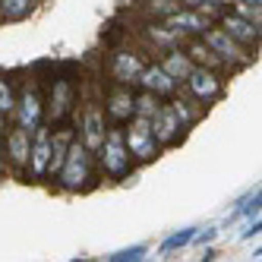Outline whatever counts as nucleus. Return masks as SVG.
<instances>
[{
  "label": "nucleus",
  "instance_id": "nucleus-1",
  "mask_svg": "<svg viewBox=\"0 0 262 262\" xmlns=\"http://www.w3.org/2000/svg\"><path fill=\"white\" fill-rule=\"evenodd\" d=\"M60 186L63 190H79V186L89 180V148L82 142H70L67 145V158L60 164Z\"/></svg>",
  "mask_w": 262,
  "mask_h": 262
},
{
  "label": "nucleus",
  "instance_id": "nucleus-2",
  "mask_svg": "<svg viewBox=\"0 0 262 262\" xmlns=\"http://www.w3.org/2000/svg\"><path fill=\"white\" fill-rule=\"evenodd\" d=\"M101 164H104V171L111 174V177H123V174H129V152H126V142H123V133L120 129H111V133L104 136V142H101Z\"/></svg>",
  "mask_w": 262,
  "mask_h": 262
},
{
  "label": "nucleus",
  "instance_id": "nucleus-3",
  "mask_svg": "<svg viewBox=\"0 0 262 262\" xmlns=\"http://www.w3.org/2000/svg\"><path fill=\"white\" fill-rule=\"evenodd\" d=\"M202 35H205V45L212 48V54H215L221 63H250V54H243V48L224 29H212L209 26Z\"/></svg>",
  "mask_w": 262,
  "mask_h": 262
},
{
  "label": "nucleus",
  "instance_id": "nucleus-4",
  "mask_svg": "<svg viewBox=\"0 0 262 262\" xmlns=\"http://www.w3.org/2000/svg\"><path fill=\"white\" fill-rule=\"evenodd\" d=\"M136 120H133V129H129V136L123 139L126 142V152L133 155L136 161H148L155 155V139H152V126H148V117H139V114H133Z\"/></svg>",
  "mask_w": 262,
  "mask_h": 262
},
{
  "label": "nucleus",
  "instance_id": "nucleus-5",
  "mask_svg": "<svg viewBox=\"0 0 262 262\" xmlns=\"http://www.w3.org/2000/svg\"><path fill=\"white\" fill-rule=\"evenodd\" d=\"M51 129L48 126H35L32 129V145H29V164H32V174L41 177L48 174V161H51Z\"/></svg>",
  "mask_w": 262,
  "mask_h": 262
},
{
  "label": "nucleus",
  "instance_id": "nucleus-6",
  "mask_svg": "<svg viewBox=\"0 0 262 262\" xmlns=\"http://www.w3.org/2000/svg\"><path fill=\"white\" fill-rule=\"evenodd\" d=\"M148 126H152V139L155 142H174L177 139V133H180V120H177V114H174V107H158L152 117H148Z\"/></svg>",
  "mask_w": 262,
  "mask_h": 262
},
{
  "label": "nucleus",
  "instance_id": "nucleus-7",
  "mask_svg": "<svg viewBox=\"0 0 262 262\" xmlns=\"http://www.w3.org/2000/svg\"><path fill=\"white\" fill-rule=\"evenodd\" d=\"M186 85H190V92L199 98V101H212V98H218V92H221V82H218V76L212 70H190V76H186Z\"/></svg>",
  "mask_w": 262,
  "mask_h": 262
},
{
  "label": "nucleus",
  "instance_id": "nucleus-8",
  "mask_svg": "<svg viewBox=\"0 0 262 262\" xmlns=\"http://www.w3.org/2000/svg\"><path fill=\"white\" fill-rule=\"evenodd\" d=\"M136 82H142V89L155 92V95H174V92H177V79H171L164 73V67H158V63L155 67H142Z\"/></svg>",
  "mask_w": 262,
  "mask_h": 262
},
{
  "label": "nucleus",
  "instance_id": "nucleus-9",
  "mask_svg": "<svg viewBox=\"0 0 262 262\" xmlns=\"http://www.w3.org/2000/svg\"><path fill=\"white\" fill-rule=\"evenodd\" d=\"M101 142H104V117H101V111L92 104L82 117V145L89 152H98Z\"/></svg>",
  "mask_w": 262,
  "mask_h": 262
},
{
  "label": "nucleus",
  "instance_id": "nucleus-10",
  "mask_svg": "<svg viewBox=\"0 0 262 262\" xmlns=\"http://www.w3.org/2000/svg\"><path fill=\"white\" fill-rule=\"evenodd\" d=\"M164 19L174 32H183V35H202L209 29V19H205L202 13H190V10H174L171 16H164Z\"/></svg>",
  "mask_w": 262,
  "mask_h": 262
},
{
  "label": "nucleus",
  "instance_id": "nucleus-11",
  "mask_svg": "<svg viewBox=\"0 0 262 262\" xmlns=\"http://www.w3.org/2000/svg\"><path fill=\"white\" fill-rule=\"evenodd\" d=\"M224 32L231 35V38L237 45H256L259 41V26L250 23V19H243V16H224Z\"/></svg>",
  "mask_w": 262,
  "mask_h": 262
},
{
  "label": "nucleus",
  "instance_id": "nucleus-12",
  "mask_svg": "<svg viewBox=\"0 0 262 262\" xmlns=\"http://www.w3.org/2000/svg\"><path fill=\"white\" fill-rule=\"evenodd\" d=\"M38 123H41V98H38V92H35V89H26L23 92V101H19V126L32 133Z\"/></svg>",
  "mask_w": 262,
  "mask_h": 262
},
{
  "label": "nucleus",
  "instance_id": "nucleus-13",
  "mask_svg": "<svg viewBox=\"0 0 262 262\" xmlns=\"http://www.w3.org/2000/svg\"><path fill=\"white\" fill-rule=\"evenodd\" d=\"M139 73H142V63H139L136 54H126V51H123V54H117V57H114V79H117L120 85L136 82Z\"/></svg>",
  "mask_w": 262,
  "mask_h": 262
},
{
  "label": "nucleus",
  "instance_id": "nucleus-14",
  "mask_svg": "<svg viewBox=\"0 0 262 262\" xmlns=\"http://www.w3.org/2000/svg\"><path fill=\"white\" fill-rule=\"evenodd\" d=\"M29 145H32V133L29 129H13V133L7 136V148H10V161L13 164H29Z\"/></svg>",
  "mask_w": 262,
  "mask_h": 262
},
{
  "label": "nucleus",
  "instance_id": "nucleus-15",
  "mask_svg": "<svg viewBox=\"0 0 262 262\" xmlns=\"http://www.w3.org/2000/svg\"><path fill=\"white\" fill-rule=\"evenodd\" d=\"M70 101H73V89L67 79L54 82V92H51V120H60L67 111H70Z\"/></svg>",
  "mask_w": 262,
  "mask_h": 262
},
{
  "label": "nucleus",
  "instance_id": "nucleus-16",
  "mask_svg": "<svg viewBox=\"0 0 262 262\" xmlns=\"http://www.w3.org/2000/svg\"><path fill=\"white\" fill-rule=\"evenodd\" d=\"M107 114L114 120H129L136 114V104H133V95L129 92H114V95L107 98Z\"/></svg>",
  "mask_w": 262,
  "mask_h": 262
},
{
  "label": "nucleus",
  "instance_id": "nucleus-17",
  "mask_svg": "<svg viewBox=\"0 0 262 262\" xmlns=\"http://www.w3.org/2000/svg\"><path fill=\"white\" fill-rule=\"evenodd\" d=\"M161 67H164V73H167L171 79H186V76H190V70H193V60L186 57V54H180V51H171V54L164 57Z\"/></svg>",
  "mask_w": 262,
  "mask_h": 262
},
{
  "label": "nucleus",
  "instance_id": "nucleus-18",
  "mask_svg": "<svg viewBox=\"0 0 262 262\" xmlns=\"http://www.w3.org/2000/svg\"><path fill=\"white\" fill-rule=\"evenodd\" d=\"M29 10H32V0H0L4 19H26Z\"/></svg>",
  "mask_w": 262,
  "mask_h": 262
},
{
  "label": "nucleus",
  "instance_id": "nucleus-19",
  "mask_svg": "<svg viewBox=\"0 0 262 262\" xmlns=\"http://www.w3.org/2000/svg\"><path fill=\"white\" fill-rule=\"evenodd\" d=\"M133 104H136V114H139V117H152L155 111L161 107V101H158L155 92H142V95L133 98Z\"/></svg>",
  "mask_w": 262,
  "mask_h": 262
},
{
  "label": "nucleus",
  "instance_id": "nucleus-20",
  "mask_svg": "<svg viewBox=\"0 0 262 262\" xmlns=\"http://www.w3.org/2000/svg\"><path fill=\"white\" fill-rule=\"evenodd\" d=\"M148 38H152L155 45H164V48H171V45L180 38V32H174L171 26H152V29H148Z\"/></svg>",
  "mask_w": 262,
  "mask_h": 262
},
{
  "label": "nucleus",
  "instance_id": "nucleus-21",
  "mask_svg": "<svg viewBox=\"0 0 262 262\" xmlns=\"http://www.w3.org/2000/svg\"><path fill=\"white\" fill-rule=\"evenodd\" d=\"M190 57L196 60V63H202V67H212V63H221L215 54H212V48L209 45H193L190 48Z\"/></svg>",
  "mask_w": 262,
  "mask_h": 262
},
{
  "label": "nucleus",
  "instance_id": "nucleus-22",
  "mask_svg": "<svg viewBox=\"0 0 262 262\" xmlns=\"http://www.w3.org/2000/svg\"><path fill=\"white\" fill-rule=\"evenodd\" d=\"M237 16H243V19H250V23H256L259 26V19H262V10H259V4H250V0H237Z\"/></svg>",
  "mask_w": 262,
  "mask_h": 262
},
{
  "label": "nucleus",
  "instance_id": "nucleus-23",
  "mask_svg": "<svg viewBox=\"0 0 262 262\" xmlns=\"http://www.w3.org/2000/svg\"><path fill=\"white\" fill-rule=\"evenodd\" d=\"M16 111V98H13V89L0 79V114H13Z\"/></svg>",
  "mask_w": 262,
  "mask_h": 262
},
{
  "label": "nucleus",
  "instance_id": "nucleus-24",
  "mask_svg": "<svg viewBox=\"0 0 262 262\" xmlns=\"http://www.w3.org/2000/svg\"><path fill=\"white\" fill-rule=\"evenodd\" d=\"M174 10H180L177 0H152L148 4V13H161V16H171Z\"/></svg>",
  "mask_w": 262,
  "mask_h": 262
},
{
  "label": "nucleus",
  "instance_id": "nucleus-25",
  "mask_svg": "<svg viewBox=\"0 0 262 262\" xmlns=\"http://www.w3.org/2000/svg\"><path fill=\"white\" fill-rule=\"evenodd\" d=\"M171 107H174V114H177V120H180V126H190V123L196 120V114H193V111H190V107H186V101H174Z\"/></svg>",
  "mask_w": 262,
  "mask_h": 262
},
{
  "label": "nucleus",
  "instance_id": "nucleus-26",
  "mask_svg": "<svg viewBox=\"0 0 262 262\" xmlns=\"http://www.w3.org/2000/svg\"><path fill=\"white\" fill-rule=\"evenodd\" d=\"M177 4H190V7H202V10H209V13H218L224 7V0H177Z\"/></svg>",
  "mask_w": 262,
  "mask_h": 262
},
{
  "label": "nucleus",
  "instance_id": "nucleus-27",
  "mask_svg": "<svg viewBox=\"0 0 262 262\" xmlns=\"http://www.w3.org/2000/svg\"><path fill=\"white\" fill-rule=\"evenodd\" d=\"M193 240V234H177V237H171L164 243V250H174V247H183V243H190Z\"/></svg>",
  "mask_w": 262,
  "mask_h": 262
},
{
  "label": "nucleus",
  "instance_id": "nucleus-28",
  "mask_svg": "<svg viewBox=\"0 0 262 262\" xmlns=\"http://www.w3.org/2000/svg\"><path fill=\"white\" fill-rule=\"evenodd\" d=\"M0 133H4V114H0Z\"/></svg>",
  "mask_w": 262,
  "mask_h": 262
},
{
  "label": "nucleus",
  "instance_id": "nucleus-29",
  "mask_svg": "<svg viewBox=\"0 0 262 262\" xmlns=\"http://www.w3.org/2000/svg\"><path fill=\"white\" fill-rule=\"evenodd\" d=\"M250 4H262V0H250Z\"/></svg>",
  "mask_w": 262,
  "mask_h": 262
}]
</instances>
